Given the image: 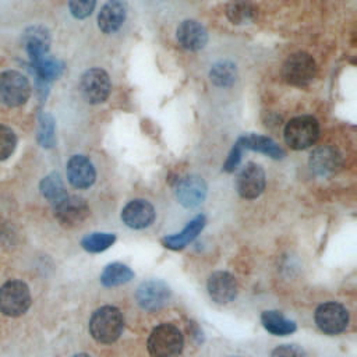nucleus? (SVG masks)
<instances>
[{
  "label": "nucleus",
  "instance_id": "27",
  "mask_svg": "<svg viewBox=\"0 0 357 357\" xmlns=\"http://www.w3.org/2000/svg\"><path fill=\"white\" fill-rule=\"evenodd\" d=\"M236 66L230 61H219L209 71L211 81L218 86H229L236 81Z\"/></svg>",
  "mask_w": 357,
  "mask_h": 357
},
{
  "label": "nucleus",
  "instance_id": "3",
  "mask_svg": "<svg viewBox=\"0 0 357 357\" xmlns=\"http://www.w3.org/2000/svg\"><path fill=\"white\" fill-rule=\"evenodd\" d=\"M319 137V124L312 116L291 119L284 127V141L296 151L310 148Z\"/></svg>",
  "mask_w": 357,
  "mask_h": 357
},
{
  "label": "nucleus",
  "instance_id": "19",
  "mask_svg": "<svg viewBox=\"0 0 357 357\" xmlns=\"http://www.w3.org/2000/svg\"><path fill=\"white\" fill-rule=\"evenodd\" d=\"M24 47L31 61L47 54L50 46V35L45 26L33 25L24 32Z\"/></svg>",
  "mask_w": 357,
  "mask_h": 357
},
{
  "label": "nucleus",
  "instance_id": "17",
  "mask_svg": "<svg viewBox=\"0 0 357 357\" xmlns=\"http://www.w3.org/2000/svg\"><path fill=\"white\" fill-rule=\"evenodd\" d=\"M127 6L124 0H107L98 14V26L105 33L116 32L124 22Z\"/></svg>",
  "mask_w": 357,
  "mask_h": 357
},
{
  "label": "nucleus",
  "instance_id": "1",
  "mask_svg": "<svg viewBox=\"0 0 357 357\" xmlns=\"http://www.w3.org/2000/svg\"><path fill=\"white\" fill-rule=\"evenodd\" d=\"M124 328V318L119 308L103 305L98 308L89 319V332L98 343L109 344L116 342Z\"/></svg>",
  "mask_w": 357,
  "mask_h": 357
},
{
  "label": "nucleus",
  "instance_id": "23",
  "mask_svg": "<svg viewBox=\"0 0 357 357\" xmlns=\"http://www.w3.org/2000/svg\"><path fill=\"white\" fill-rule=\"evenodd\" d=\"M226 17L236 25L250 24L257 17V8L250 0H231L226 6Z\"/></svg>",
  "mask_w": 357,
  "mask_h": 357
},
{
  "label": "nucleus",
  "instance_id": "10",
  "mask_svg": "<svg viewBox=\"0 0 357 357\" xmlns=\"http://www.w3.org/2000/svg\"><path fill=\"white\" fill-rule=\"evenodd\" d=\"M54 208V216L64 227L79 226L89 216V206L82 197L67 195Z\"/></svg>",
  "mask_w": 357,
  "mask_h": 357
},
{
  "label": "nucleus",
  "instance_id": "18",
  "mask_svg": "<svg viewBox=\"0 0 357 357\" xmlns=\"http://www.w3.org/2000/svg\"><path fill=\"white\" fill-rule=\"evenodd\" d=\"M177 40L181 47L185 50L197 52L201 50L208 40V33L206 29L197 21L194 20H185L183 21L176 32Z\"/></svg>",
  "mask_w": 357,
  "mask_h": 357
},
{
  "label": "nucleus",
  "instance_id": "11",
  "mask_svg": "<svg viewBox=\"0 0 357 357\" xmlns=\"http://www.w3.org/2000/svg\"><path fill=\"white\" fill-rule=\"evenodd\" d=\"M236 188L240 197L245 199H254L265 190V172L257 163H247L236 178Z\"/></svg>",
  "mask_w": 357,
  "mask_h": 357
},
{
  "label": "nucleus",
  "instance_id": "13",
  "mask_svg": "<svg viewBox=\"0 0 357 357\" xmlns=\"http://www.w3.org/2000/svg\"><path fill=\"white\" fill-rule=\"evenodd\" d=\"M176 197L183 206L194 208L205 199L206 183L199 176H185L180 181H177Z\"/></svg>",
  "mask_w": 357,
  "mask_h": 357
},
{
  "label": "nucleus",
  "instance_id": "22",
  "mask_svg": "<svg viewBox=\"0 0 357 357\" xmlns=\"http://www.w3.org/2000/svg\"><path fill=\"white\" fill-rule=\"evenodd\" d=\"M261 322L269 333L276 336H286L293 333L297 329L293 321L287 319L282 312L273 311V310L264 311L261 314Z\"/></svg>",
  "mask_w": 357,
  "mask_h": 357
},
{
  "label": "nucleus",
  "instance_id": "31",
  "mask_svg": "<svg viewBox=\"0 0 357 357\" xmlns=\"http://www.w3.org/2000/svg\"><path fill=\"white\" fill-rule=\"evenodd\" d=\"M70 6V11L75 18H86L88 15H91V13L93 11L95 6H96V0H70L68 1Z\"/></svg>",
  "mask_w": 357,
  "mask_h": 357
},
{
  "label": "nucleus",
  "instance_id": "24",
  "mask_svg": "<svg viewBox=\"0 0 357 357\" xmlns=\"http://www.w3.org/2000/svg\"><path fill=\"white\" fill-rule=\"evenodd\" d=\"M134 278V272L124 264L113 262L105 266L100 273V283L106 287H114L128 283Z\"/></svg>",
  "mask_w": 357,
  "mask_h": 357
},
{
  "label": "nucleus",
  "instance_id": "12",
  "mask_svg": "<svg viewBox=\"0 0 357 357\" xmlns=\"http://www.w3.org/2000/svg\"><path fill=\"white\" fill-rule=\"evenodd\" d=\"M206 287L209 297L218 304H227L237 296V282L233 275L225 271L213 272L208 278Z\"/></svg>",
  "mask_w": 357,
  "mask_h": 357
},
{
  "label": "nucleus",
  "instance_id": "4",
  "mask_svg": "<svg viewBox=\"0 0 357 357\" xmlns=\"http://www.w3.org/2000/svg\"><path fill=\"white\" fill-rule=\"evenodd\" d=\"M31 95L28 78L17 70H7L0 74V102L8 107L24 105Z\"/></svg>",
  "mask_w": 357,
  "mask_h": 357
},
{
  "label": "nucleus",
  "instance_id": "2",
  "mask_svg": "<svg viewBox=\"0 0 357 357\" xmlns=\"http://www.w3.org/2000/svg\"><path fill=\"white\" fill-rule=\"evenodd\" d=\"M146 346L151 357H178L184 347V337L177 326L160 324L151 332Z\"/></svg>",
  "mask_w": 357,
  "mask_h": 357
},
{
  "label": "nucleus",
  "instance_id": "35",
  "mask_svg": "<svg viewBox=\"0 0 357 357\" xmlns=\"http://www.w3.org/2000/svg\"><path fill=\"white\" fill-rule=\"evenodd\" d=\"M229 357H240V356H229Z\"/></svg>",
  "mask_w": 357,
  "mask_h": 357
},
{
  "label": "nucleus",
  "instance_id": "16",
  "mask_svg": "<svg viewBox=\"0 0 357 357\" xmlns=\"http://www.w3.org/2000/svg\"><path fill=\"white\" fill-rule=\"evenodd\" d=\"M342 166V156L333 146L325 145L317 148L310 156V167L319 177L335 174Z\"/></svg>",
  "mask_w": 357,
  "mask_h": 357
},
{
  "label": "nucleus",
  "instance_id": "33",
  "mask_svg": "<svg viewBox=\"0 0 357 357\" xmlns=\"http://www.w3.org/2000/svg\"><path fill=\"white\" fill-rule=\"evenodd\" d=\"M243 145H241V142L237 139V142L234 144V146L231 148V151H230V153H229V156H227V160H226V163H225V166H223V169L226 170V172H234L236 170V167L238 166V163H240V160H241V155H243Z\"/></svg>",
  "mask_w": 357,
  "mask_h": 357
},
{
  "label": "nucleus",
  "instance_id": "20",
  "mask_svg": "<svg viewBox=\"0 0 357 357\" xmlns=\"http://www.w3.org/2000/svg\"><path fill=\"white\" fill-rule=\"evenodd\" d=\"M206 223V219L204 215H198L194 219H191L187 226L176 234L172 236H166L162 238V244L169 248V250H183L184 247H187L194 238H197V236L202 231L204 226Z\"/></svg>",
  "mask_w": 357,
  "mask_h": 357
},
{
  "label": "nucleus",
  "instance_id": "21",
  "mask_svg": "<svg viewBox=\"0 0 357 357\" xmlns=\"http://www.w3.org/2000/svg\"><path fill=\"white\" fill-rule=\"evenodd\" d=\"M244 149H251L264 155H268L273 159H282L284 156V151L269 137L257 135V134H248L241 138H238Z\"/></svg>",
  "mask_w": 357,
  "mask_h": 357
},
{
  "label": "nucleus",
  "instance_id": "32",
  "mask_svg": "<svg viewBox=\"0 0 357 357\" xmlns=\"http://www.w3.org/2000/svg\"><path fill=\"white\" fill-rule=\"evenodd\" d=\"M271 357H307L305 351L297 344H280L278 346Z\"/></svg>",
  "mask_w": 357,
  "mask_h": 357
},
{
  "label": "nucleus",
  "instance_id": "28",
  "mask_svg": "<svg viewBox=\"0 0 357 357\" xmlns=\"http://www.w3.org/2000/svg\"><path fill=\"white\" fill-rule=\"evenodd\" d=\"M116 241L113 233H91L81 240V245L88 252H102L112 247Z\"/></svg>",
  "mask_w": 357,
  "mask_h": 357
},
{
  "label": "nucleus",
  "instance_id": "5",
  "mask_svg": "<svg viewBox=\"0 0 357 357\" xmlns=\"http://www.w3.org/2000/svg\"><path fill=\"white\" fill-rule=\"evenodd\" d=\"M31 305L29 287L21 280H8L0 287V311L8 317H20Z\"/></svg>",
  "mask_w": 357,
  "mask_h": 357
},
{
  "label": "nucleus",
  "instance_id": "26",
  "mask_svg": "<svg viewBox=\"0 0 357 357\" xmlns=\"http://www.w3.org/2000/svg\"><path fill=\"white\" fill-rule=\"evenodd\" d=\"M40 192L42 195L54 206L60 201H63L67 197V191L64 188V184L61 181V177L59 173L53 172L47 174L42 181H40Z\"/></svg>",
  "mask_w": 357,
  "mask_h": 357
},
{
  "label": "nucleus",
  "instance_id": "34",
  "mask_svg": "<svg viewBox=\"0 0 357 357\" xmlns=\"http://www.w3.org/2000/svg\"><path fill=\"white\" fill-rule=\"evenodd\" d=\"M73 357H92V356H89L86 353H78V354H74Z\"/></svg>",
  "mask_w": 357,
  "mask_h": 357
},
{
  "label": "nucleus",
  "instance_id": "7",
  "mask_svg": "<svg viewBox=\"0 0 357 357\" xmlns=\"http://www.w3.org/2000/svg\"><path fill=\"white\" fill-rule=\"evenodd\" d=\"M315 324L326 335H339L349 325V312L340 303L328 301L317 308Z\"/></svg>",
  "mask_w": 357,
  "mask_h": 357
},
{
  "label": "nucleus",
  "instance_id": "9",
  "mask_svg": "<svg viewBox=\"0 0 357 357\" xmlns=\"http://www.w3.org/2000/svg\"><path fill=\"white\" fill-rule=\"evenodd\" d=\"M81 91L86 102L102 103L110 93V78L102 68H91L81 77Z\"/></svg>",
  "mask_w": 357,
  "mask_h": 357
},
{
  "label": "nucleus",
  "instance_id": "15",
  "mask_svg": "<svg viewBox=\"0 0 357 357\" xmlns=\"http://www.w3.org/2000/svg\"><path fill=\"white\" fill-rule=\"evenodd\" d=\"M67 178L75 188H88L95 183L96 172L92 162L84 155H74L67 162Z\"/></svg>",
  "mask_w": 357,
  "mask_h": 357
},
{
  "label": "nucleus",
  "instance_id": "6",
  "mask_svg": "<svg viewBox=\"0 0 357 357\" xmlns=\"http://www.w3.org/2000/svg\"><path fill=\"white\" fill-rule=\"evenodd\" d=\"M317 74V66L314 59L304 52L291 54L283 64L284 79L296 86L308 85Z\"/></svg>",
  "mask_w": 357,
  "mask_h": 357
},
{
  "label": "nucleus",
  "instance_id": "8",
  "mask_svg": "<svg viewBox=\"0 0 357 357\" xmlns=\"http://www.w3.org/2000/svg\"><path fill=\"white\" fill-rule=\"evenodd\" d=\"M135 298L142 310L156 311L170 298V289L163 280L149 279L138 286Z\"/></svg>",
  "mask_w": 357,
  "mask_h": 357
},
{
  "label": "nucleus",
  "instance_id": "29",
  "mask_svg": "<svg viewBox=\"0 0 357 357\" xmlns=\"http://www.w3.org/2000/svg\"><path fill=\"white\" fill-rule=\"evenodd\" d=\"M38 142L43 148L54 146V120L49 113H42L38 127Z\"/></svg>",
  "mask_w": 357,
  "mask_h": 357
},
{
  "label": "nucleus",
  "instance_id": "14",
  "mask_svg": "<svg viewBox=\"0 0 357 357\" xmlns=\"http://www.w3.org/2000/svg\"><path fill=\"white\" fill-rule=\"evenodd\" d=\"M121 220L131 229H145L155 220V209L145 199H132L121 211Z\"/></svg>",
  "mask_w": 357,
  "mask_h": 357
},
{
  "label": "nucleus",
  "instance_id": "25",
  "mask_svg": "<svg viewBox=\"0 0 357 357\" xmlns=\"http://www.w3.org/2000/svg\"><path fill=\"white\" fill-rule=\"evenodd\" d=\"M31 64H32V68L35 70L36 77L43 84L59 78L60 74L63 73V64L57 59L50 57L49 54H45V56L31 61Z\"/></svg>",
  "mask_w": 357,
  "mask_h": 357
},
{
  "label": "nucleus",
  "instance_id": "30",
  "mask_svg": "<svg viewBox=\"0 0 357 357\" xmlns=\"http://www.w3.org/2000/svg\"><path fill=\"white\" fill-rule=\"evenodd\" d=\"M17 146V137L14 131L7 127L0 124V160H6L11 156Z\"/></svg>",
  "mask_w": 357,
  "mask_h": 357
}]
</instances>
